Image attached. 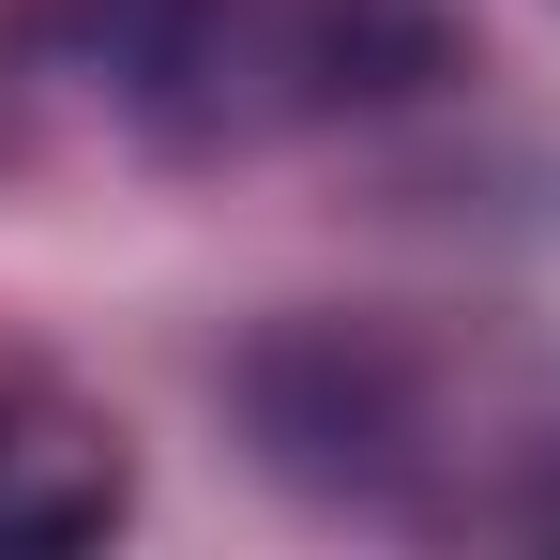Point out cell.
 I'll return each instance as SVG.
<instances>
[{"instance_id":"cell-1","label":"cell","mask_w":560,"mask_h":560,"mask_svg":"<svg viewBox=\"0 0 560 560\" xmlns=\"http://www.w3.org/2000/svg\"><path fill=\"white\" fill-rule=\"evenodd\" d=\"M106 515H121V440L0 409V546H92Z\"/></svg>"}]
</instances>
